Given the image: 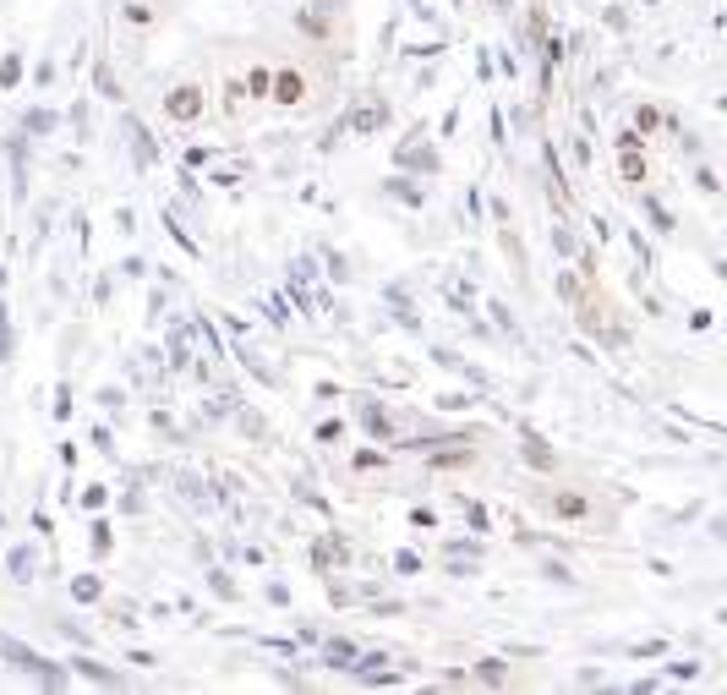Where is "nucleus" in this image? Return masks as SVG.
<instances>
[{
  "mask_svg": "<svg viewBox=\"0 0 727 695\" xmlns=\"http://www.w3.org/2000/svg\"><path fill=\"white\" fill-rule=\"evenodd\" d=\"M0 652H6V663L11 668H22V674H33L39 685H50V690H61L66 685V674L61 668H50V657H39V652H28L22 641H0Z\"/></svg>",
  "mask_w": 727,
  "mask_h": 695,
  "instance_id": "nucleus-1",
  "label": "nucleus"
},
{
  "mask_svg": "<svg viewBox=\"0 0 727 695\" xmlns=\"http://www.w3.org/2000/svg\"><path fill=\"white\" fill-rule=\"evenodd\" d=\"M164 115H170V121H197V115H203V88H175L170 99H164Z\"/></svg>",
  "mask_w": 727,
  "mask_h": 695,
  "instance_id": "nucleus-2",
  "label": "nucleus"
},
{
  "mask_svg": "<svg viewBox=\"0 0 727 695\" xmlns=\"http://www.w3.org/2000/svg\"><path fill=\"white\" fill-rule=\"evenodd\" d=\"M268 88H274L268 99H279V104H301V99H307V83H301V72H274V83H268Z\"/></svg>",
  "mask_w": 727,
  "mask_h": 695,
  "instance_id": "nucleus-3",
  "label": "nucleus"
},
{
  "mask_svg": "<svg viewBox=\"0 0 727 695\" xmlns=\"http://www.w3.org/2000/svg\"><path fill=\"white\" fill-rule=\"evenodd\" d=\"M126 137H132V154H137V165H154V159H159V148H154V137L143 132V121H126Z\"/></svg>",
  "mask_w": 727,
  "mask_h": 695,
  "instance_id": "nucleus-4",
  "label": "nucleus"
},
{
  "mask_svg": "<svg viewBox=\"0 0 727 695\" xmlns=\"http://www.w3.org/2000/svg\"><path fill=\"white\" fill-rule=\"evenodd\" d=\"M361 427H367L372 438H394V416L383 411V405H361Z\"/></svg>",
  "mask_w": 727,
  "mask_h": 695,
  "instance_id": "nucleus-5",
  "label": "nucleus"
},
{
  "mask_svg": "<svg viewBox=\"0 0 727 695\" xmlns=\"http://www.w3.org/2000/svg\"><path fill=\"white\" fill-rule=\"evenodd\" d=\"M72 668L82 679H93V685H121V674L115 668H104V663H93V657H72Z\"/></svg>",
  "mask_w": 727,
  "mask_h": 695,
  "instance_id": "nucleus-6",
  "label": "nucleus"
},
{
  "mask_svg": "<svg viewBox=\"0 0 727 695\" xmlns=\"http://www.w3.org/2000/svg\"><path fill=\"white\" fill-rule=\"evenodd\" d=\"M383 121H389V104H367V110L350 115V132H378Z\"/></svg>",
  "mask_w": 727,
  "mask_h": 695,
  "instance_id": "nucleus-7",
  "label": "nucleus"
},
{
  "mask_svg": "<svg viewBox=\"0 0 727 695\" xmlns=\"http://www.w3.org/2000/svg\"><path fill=\"white\" fill-rule=\"evenodd\" d=\"M525 460H531L536 471H553V466H558V455H553V449H547L536 433H525Z\"/></svg>",
  "mask_w": 727,
  "mask_h": 695,
  "instance_id": "nucleus-8",
  "label": "nucleus"
},
{
  "mask_svg": "<svg viewBox=\"0 0 727 695\" xmlns=\"http://www.w3.org/2000/svg\"><path fill=\"white\" fill-rule=\"evenodd\" d=\"M55 126H61V115H55V110H28V115H22V132H33V137L55 132Z\"/></svg>",
  "mask_w": 727,
  "mask_h": 695,
  "instance_id": "nucleus-9",
  "label": "nucleus"
},
{
  "mask_svg": "<svg viewBox=\"0 0 727 695\" xmlns=\"http://www.w3.org/2000/svg\"><path fill=\"white\" fill-rule=\"evenodd\" d=\"M585 509H591V504H585L580 493H558V498H553V515H564V520H580Z\"/></svg>",
  "mask_w": 727,
  "mask_h": 695,
  "instance_id": "nucleus-10",
  "label": "nucleus"
},
{
  "mask_svg": "<svg viewBox=\"0 0 727 695\" xmlns=\"http://www.w3.org/2000/svg\"><path fill=\"white\" fill-rule=\"evenodd\" d=\"M11 581H28V575H33V553L28 548H11Z\"/></svg>",
  "mask_w": 727,
  "mask_h": 695,
  "instance_id": "nucleus-11",
  "label": "nucleus"
},
{
  "mask_svg": "<svg viewBox=\"0 0 727 695\" xmlns=\"http://www.w3.org/2000/svg\"><path fill=\"white\" fill-rule=\"evenodd\" d=\"M323 657H328V663H334V668H350V657H356V646H350V641H328V646H323Z\"/></svg>",
  "mask_w": 727,
  "mask_h": 695,
  "instance_id": "nucleus-12",
  "label": "nucleus"
},
{
  "mask_svg": "<svg viewBox=\"0 0 727 695\" xmlns=\"http://www.w3.org/2000/svg\"><path fill=\"white\" fill-rule=\"evenodd\" d=\"M640 208H646V214L656 219V230H673V214H667V208H662V203H656V198H651V192H640Z\"/></svg>",
  "mask_w": 727,
  "mask_h": 695,
  "instance_id": "nucleus-13",
  "label": "nucleus"
},
{
  "mask_svg": "<svg viewBox=\"0 0 727 695\" xmlns=\"http://www.w3.org/2000/svg\"><path fill=\"white\" fill-rule=\"evenodd\" d=\"M405 165H421L427 176H438V154L432 148H405Z\"/></svg>",
  "mask_w": 727,
  "mask_h": 695,
  "instance_id": "nucleus-14",
  "label": "nucleus"
},
{
  "mask_svg": "<svg viewBox=\"0 0 727 695\" xmlns=\"http://www.w3.org/2000/svg\"><path fill=\"white\" fill-rule=\"evenodd\" d=\"M99 592H104V586L93 581V575H77V581H72V597L77 602H99Z\"/></svg>",
  "mask_w": 727,
  "mask_h": 695,
  "instance_id": "nucleus-15",
  "label": "nucleus"
},
{
  "mask_svg": "<svg viewBox=\"0 0 727 695\" xmlns=\"http://www.w3.org/2000/svg\"><path fill=\"white\" fill-rule=\"evenodd\" d=\"M22 83V55H6L0 61V88H17Z\"/></svg>",
  "mask_w": 727,
  "mask_h": 695,
  "instance_id": "nucleus-16",
  "label": "nucleus"
},
{
  "mask_svg": "<svg viewBox=\"0 0 727 695\" xmlns=\"http://www.w3.org/2000/svg\"><path fill=\"white\" fill-rule=\"evenodd\" d=\"M389 192H394V198H400V203H410V208H421V192L410 187L405 176H394V181H389Z\"/></svg>",
  "mask_w": 727,
  "mask_h": 695,
  "instance_id": "nucleus-17",
  "label": "nucleus"
},
{
  "mask_svg": "<svg viewBox=\"0 0 727 695\" xmlns=\"http://www.w3.org/2000/svg\"><path fill=\"white\" fill-rule=\"evenodd\" d=\"M93 83H99V94H104V99H121V83L110 77V66H99V72H93Z\"/></svg>",
  "mask_w": 727,
  "mask_h": 695,
  "instance_id": "nucleus-18",
  "label": "nucleus"
},
{
  "mask_svg": "<svg viewBox=\"0 0 727 695\" xmlns=\"http://www.w3.org/2000/svg\"><path fill=\"white\" fill-rule=\"evenodd\" d=\"M427 455H432V449H427ZM432 460H438V466H471V449H449V455H432Z\"/></svg>",
  "mask_w": 727,
  "mask_h": 695,
  "instance_id": "nucleus-19",
  "label": "nucleus"
},
{
  "mask_svg": "<svg viewBox=\"0 0 727 695\" xmlns=\"http://www.w3.org/2000/svg\"><path fill=\"white\" fill-rule=\"evenodd\" d=\"M208 586H214V592L225 597V602H236V586H230V575H225V570H214V575H208Z\"/></svg>",
  "mask_w": 727,
  "mask_h": 695,
  "instance_id": "nucleus-20",
  "label": "nucleus"
},
{
  "mask_svg": "<svg viewBox=\"0 0 727 695\" xmlns=\"http://www.w3.org/2000/svg\"><path fill=\"white\" fill-rule=\"evenodd\" d=\"M460 504H465V498H460ZM465 520H471V531H487V509L476 504V498H471V504H465Z\"/></svg>",
  "mask_w": 727,
  "mask_h": 695,
  "instance_id": "nucleus-21",
  "label": "nucleus"
},
{
  "mask_svg": "<svg viewBox=\"0 0 727 695\" xmlns=\"http://www.w3.org/2000/svg\"><path fill=\"white\" fill-rule=\"evenodd\" d=\"M93 553H110V520H93Z\"/></svg>",
  "mask_w": 727,
  "mask_h": 695,
  "instance_id": "nucleus-22",
  "label": "nucleus"
},
{
  "mask_svg": "<svg viewBox=\"0 0 727 695\" xmlns=\"http://www.w3.org/2000/svg\"><path fill=\"white\" fill-rule=\"evenodd\" d=\"M394 570L416 575V570H421V559H416V553H410V548H400V553H394Z\"/></svg>",
  "mask_w": 727,
  "mask_h": 695,
  "instance_id": "nucleus-23",
  "label": "nucleus"
},
{
  "mask_svg": "<svg viewBox=\"0 0 727 695\" xmlns=\"http://www.w3.org/2000/svg\"><path fill=\"white\" fill-rule=\"evenodd\" d=\"M476 674H482V679H487V685H503V663H498V657H487V663H482V668H476Z\"/></svg>",
  "mask_w": 727,
  "mask_h": 695,
  "instance_id": "nucleus-24",
  "label": "nucleus"
},
{
  "mask_svg": "<svg viewBox=\"0 0 727 695\" xmlns=\"http://www.w3.org/2000/svg\"><path fill=\"white\" fill-rule=\"evenodd\" d=\"M656 126H662V115H656V110H635V132H656Z\"/></svg>",
  "mask_w": 727,
  "mask_h": 695,
  "instance_id": "nucleus-25",
  "label": "nucleus"
},
{
  "mask_svg": "<svg viewBox=\"0 0 727 695\" xmlns=\"http://www.w3.org/2000/svg\"><path fill=\"white\" fill-rule=\"evenodd\" d=\"M339 433H345V422H318V444H339Z\"/></svg>",
  "mask_w": 727,
  "mask_h": 695,
  "instance_id": "nucleus-26",
  "label": "nucleus"
},
{
  "mask_svg": "<svg viewBox=\"0 0 727 695\" xmlns=\"http://www.w3.org/2000/svg\"><path fill=\"white\" fill-rule=\"evenodd\" d=\"M624 176H629V181H640V176H646V165L635 159V148H624Z\"/></svg>",
  "mask_w": 727,
  "mask_h": 695,
  "instance_id": "nucleus-27",
  "label": "nucleus"
},
{
  "mask_svg": "<svg viewBox=\"0 0 727 695\" xmlns=\"http://www.w3.org/2000/svg\"><path fill=\"white\" fill-rule=\"evenodd\" d=\"M542 575H553V581H558V586H574V575L564 570V564H553V559H547V570H542Z\"/></svg>",
  "mask_w": 727,
  "mask_h": 695,
  "instance_id": "nucleus-28",
  "label": "nucleus"
},
{
  "mask_svg": "<svg viewBox=\"0 0 727 695\" xmlns=\"http://www.w3.org/2000/svg\"><path fill=\"white\" fill-rule=\"evenodd\" d=\"M0 356H11V318L0 312Z\"/></svg>",
  "mask_w": 727,
  "mask_h": 695,
  "instance_id": "nucleus-29",
  "label": "nucleus"
},
{
  "mask_svg": "<svg viewBox=\"0 0 727 695\" xmlns=\"http://www.w3.org/2000/svg\"><path fill=\"white\" fill-rule=\"evenodd\" d=\"M372 466H383V455H372V449H361V455H356V471H372Z\"/></svg>",
  "mask_w": 727,
  "mask_h": 695,
  "instance_id": "nucleus-30",
  "label": "nucleus"
},
{
  "mask_svg": "<svg viewBox=\"0 0 727 695\" xmlns=\"http://www.w3.org/2000/svg\"><path fill=\"white\" fill-rule=\"evenodd\" d=\"M667 652V641H646V646H635V657H662Z\"/></svg>",
  "mask_w": 727,
  "mask_h": 695,
  "instance_id": "nucleus-31",
  "label": "nucleus"
}]
</instances>
